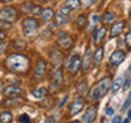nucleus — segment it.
<instances>
[{"label":"nucleus","mask_w":131,"mask_h":123,"mask_svg":"<svg viewBox=\"0 0 131 123\" xmlns=\"http://www.w3.org/2000/svg\"><path fill=\"white\" fill-rule=\"evenodd\" d=\"M30 61L25 55L20 53H12L6 59V67L10 71L15 73V74H23L29 70Z\"/></svg>","instance_id":"f257e3e1"},{"label":"nucleus","mask_w":131,"mask_h":123,"mask_svg":"<svg viewBox=\"0 0 131 123\" xmlns=\"http://www.w3.org/2000/svg\"><path fill=\"white\" fill-rule=\"evenodd\" d=\"M111 85L112 84H111V78L109 77H105V78H102V79H100L98 84L94 86L93 90L90 92V98H92V100H98V98L102 97L106 92H108Z\"/></svg>","instance_id":"f03ea898"},{"label":"nucleus","mask_w":131,"mask_h":123,"mask_svg":"<svg viewBox=\"0 0 131 123\" xmlns=\"http://www.w3.org/2000/svg\"><path fill=\"white\" fill-rule=\"evenodd\" d=\"M63 82V71L60 67H57L56 70H53L52 73V78H51V90L52 92H57L61 86Z\"/></svg>","instance_id":"7ed1b4c3"},{"label":"nucleus","mask_w":131,"mask_h":123,"mask_svg":"<svg viewBox=\"0 0 131 123\" xmlns=\"http://www.w3.org/2000/svg\"><path fill=\"white\" fill-rule=\"evenodd\" d=\"M40 26L38 20L34 18H25L22 20V27H23V33L26 36H31L34 30H37V27Z\"/></svg>","instance_id":"20e7f679"},{"label":"nucleus","mask_w":131,"mask_h":123,"mask_svg":"<svg viewBox=\"0 0 131 123\" xmlns=\"http://www.w3.org/2000/svg\"><path fill=\"white\" fill-rule=\"evenodd\" d=\"M81 63H82V60L79 59V56H78V55H74V56H71V57H70V59L64 63V67L68 68L72 74H75V73H78V70H79Z\"/></svg>","instance_id":"39448f33"},{"label":"nucleus","mask_w":131,"mask_h":123,"mask_svg":"<svg viewBox=\"0 0 131 123\" xmlns=\"http://www.w3.org/2000/svg\"><path fill=\"white\" fill-rule=\"evenodd\" d=\"M16 18V10L15 7H4L0 10V19L2 20H7V22H11Z\"/></svg>","instance_id":"423d86ee"},{"label":"nucleus","mask_w":131,"mask_h":123,"mask_svg":"<svg viewBox=\"0 0 131 123\" xmlns=\"http://www.w3.org/2000/svg\"><path fill=\"white\" fill-rule=\"evenodd\" d=\"M57 43H59V45L63 49H70V48L72 47V38L67 34V33H64V32H60L59 33Z\"/></svg>","instance_id":"0eeeda50"},{"label":"nucleus","mask_w":131,"mask_h":123,"mask_svg":"<svg viewBox=\"0 0 131 123\" xmlns=\"http://www.w3.org/2000/svg\"><path fill=\"white\" fill-rule=\"evenodd\" d=\"M4 96L7 97H14V96H20V94H23V89L19 88V86L16 85H8L6 89L3 90Z\"/></svg>","instance_id":"6e6552de"},{"label":"nucleus","mask_w":131,"mask_h":123,"mask_svg":"<svg viewBox=\"0 0 131 123\" xmlns=\"http://www.w3.org/2000/svg\"><path fill=\"white\" fill-rule=\"evenodd\" d=\"M124 57H126V52L122 51V49H117V51H115L112 55H111L109 61H111V64L117 66V64H120L122 61L124 60Z\"/></svg>","instance_id":"1a4fd4ad"},{"label":"nucleus","mask_w":131,"mask_h":123,"mask_svg":"<svg viewBox=\"0 0 131 123\" xmlns=\"http://www.w3.org/2000/svg\"><path fill=\"white\" fill-rule=\"evenodd\" d=\"M96 115H97V108H96V105H90L89 108H88V111L85 112L83 118H82V122H85V123L93 122L94 119H96Z\"/></svg>","instance_id":"9d476101"},{"label":"nucleus","mask_w":131,"mask_h":123,"mask_svg":"<svg viewBox=\"0 0 131 123\" xmlns=\"http://www.w3.org/2000/svg\"><path fill=\"white\" fill-rule=\"evenodd\" d=\"M45 73H47V63H45L44 60H38L37 61V66H36L34 77L37 79H41V78H44Z\"/></svg>","instance_id":"9b49d317"},{"label":"nucleus","mask_w":131,"mask_h":123,"mask_svg":"<svg viewBox=\"0 0 131 123\" xmlns=\"http://www.w3.org/2000/svg\"><path fill=\"white\" fill-rule=\"evenodd\" d=\"M92 53H90V48L88 47V49H86V52H85V55H83V59H82V70H83V73H88L89 70H90V66H92Z\"/></svg>","instance_id":"f8f14e48"},{"label":"nucleus","mask_w":131,"mask_h":123,"mask_svg":"<svg viewBox=\"0 0 131 123\" xmlns=\"http://www.w3.org/2000/svg\"><path fill=\"white\" fill-rule=\"evenodd\" d=\"M82 109H83V100H82V98H77V100L71 104V107H70V115L74 116V115L79 114Z\"/></svg>","instance_id":"ddd939ff"},{"label":"nucleus","mask_w":131,"mask_h":123,"mask_svg":"<svg viewBox=\"0 0 131 123\" xmlns=\"http://www.w3.org/2000/svg\"><path fill=\"white\" fill-rule=\"evenodd\" d=\"M25 98L22 96H14V97H8L6 101H4V105L7 107V108H10V107H18L20 104H23Z\"/></svg>","instance_id":"4468645a"},{"label":"nucleus","mask_w":131,"mask_h":123,"mask_svg":"<svg viewBox=\"0 0 131 123\" xmlns=\"http://www.w3.org/2000/svg\"><path fill=\"white\" fill-rule=\"evenodd\" d=\"M124 26H126V22L124 20H120V22H116L112 26V29H111V33H109V36L111 37H116V36H119L120 33L123 32V29H124Z\"/></svg>","instance_id":"2eb2a0df"},{"label":"nucleus","mask_w":131,"mask_h":123,"mask_svg":"<svg viewBox=\"0 0 131 123\" xmlns=\"http://www.w3.org/2000/svg\"><path fill=\"white\" fill-rule=\"evenodd\" d=\"M102 57H104V49L102 48H97L94 51V55H93V63L98 66L102 61Z\"/></svg>","instance_id":"dca6fc26"},{"label":"nucleus","mask_w":131,"mask_h":123,"mask_svg":"<svg viewBox=\"0 0 131 123\" xmlns=\"http://www.w3.org/2000/svg\"><path fill=\"white\" fill-rule=\"evenodd\" d=\"M11 47L14 48V49H16V51H23V49H26L27 44H26V41H25V40L18 38V40H14V41H12V43H11Z\"/></svg>","instance_id":"f3484780"},{"label":"nucleus","mask_w":131,"mask_h":123,"mask_svg":"<svg viewBox=\"0 0 131 123\" xmlns=\"http://www.w3.org/2000/svg\"><path fill=\"white\" fill-rule=\"evenodd\" d=\"M106 34V29L105 27H100V29H97L96 33H94V41L98 44V43H101L102 40H104V37Z\"/></svg>","instance_id":"a211bd4d"},{"label":"nucleus","mask_w":131,"mask_h":123,"mask_svg":"<svg viewBox=\"0 0 131 123\" xmlns=\"http://www.w3.org/2000/svg\"><path fill=\"white\" fill-rule=\"evenodd\" d=\"M66 6L70 10H78V8H81L82 3H81V0H66Z\"/></svg>","instance_id":"6ab92c4d"},{"label":"nucleus","mask_w":131,"mask_h":123,"mask_svg":"<svg viewBox=\"0 0 131 123\" xmlns=\"http://www.w3.org/2000/svg\"><path fill=\"white\" fill-rule=\"evenodd\" d=\"M42 18H44V20H47V22H49L53 16H55V11L52 10V8H44L42 10Z\"/></svg>","instance_id":"aec40b11"},{"label":"nucleus","mask_w":131,"mask_h":123,"mask_svg":"<svg viewBox=\"0 0 131 123\" xmlns=\"http://www.w3.org/2000/svg\"><path fill=\"white\" fill-rule=\"evenodd\" d=\"M115 20V14H112V12H109V11H106L104 16H102V22H104V25H109V23H112Z\"/></svg>","instance_id":"412c9836"},{"label":"nucleus","mask_w":131,"mask_h":123,"mask_svg":"<svg viewBox=\"0 0 131 123\" xmlns=\"http://www.w3.org/2000/svg\"><path fill=\"white\" fill-rule=\"evenodd\" d=\"M123 85H124V81H123V78H120V77L116 78V79H115V82L112 84V92L116 93V92H117V90L122 88Z\"/></svg>","instance_id":"4be33fe9"},{"label":"nucleus","mask_w":131,"mask_h":123,"mask_svg":"<svg viewBox=\"0 0 131 123\" xmlns=\"http://www.w3.org/2000/svg\"><path fill=\"white\" fill-rule=\"evenodd\" d=\"M33 97L34 98H45L47 97V89L45 88H40V89H37L34 93H33Z\"/></svg>","instance_id":"5701e85b"},{"label":"nucleus","mask_w":131,"mask_h":123,"mask_svg":"<svg viewBox=\"0 0 131 123\" xmlns=\"http://www.w3.org/2000/svg\"><path fill=\"white\" fill-rule=\"evenodd\" d=\"M11 120H12L11 112H3V114H0V122H2V123H8V122H11Z\"/></svg>","instance_id":"b1692460"},{"label":"nucleus","mask_w":131,"mask_h":123,"mask_svg":"<svg viewBox=\"0 0 131 123\" xmlns=\"http://www.w3.org/2000/svg\"><path fill=\"white\" fill-rule=\"evenodd\" d=\"M86 22H88V19H86V15H85V14H81L79 16H78V19H77V25H78V27H79V29L85 27Z\"/></svg>","instance_id":"393cba45"},{"label":"nucleus","mask_w":131,"mask_h":123,"mask_svg":"<svg viewBox=\"0 0 131 123\" xmlns=\"http://www.w3.org/2000/svg\"><path fill=\"white\" fill-rule=\"evenodd\" d=\"M30 12L33 15H41V14H42V7H41V6H31Z\"/></svg>","instance_id":"a878e982"},{"label":"nucleus","mask_w":131,"mask_h":123,"mask_svg":"<svg viewBox=\"0 0 131 123\" xmlns=\"http://www.w3.org/2000/svg\"><path fill=\"white\" fill-rule=\"evenodd\" d=\"M66 20H67V19H66V15H63V14H60V12H59V14H57L56 15V26H59V25H63V23H66Z\"/></svg>","instance_id":"bb28decb"},{"label":"nucleus","mask_w":131,"mask_h":123,"mask_svg":"<svg viewBox=\"0 0 131 123\" xmlns=\"http://www.w3.org/2000/svg\"><path fill=\"white\" fill-rule=\"evenodd\" d=\"M77 90H78V93H79V94H83L86 90H88V84H86V82H81Z\"/></svg>","instance_id":"cd10ccee"},{"label":"nucleus","mask_w":131,"mask_h":123,"mask_svg":"<svg viewBox=\"0 0 131 123\" xmlns=\"http://www.w3.org/2000/svg\"><path fill=\"white\" fill-rule=\"evenodd\" d=\"M18 120H19V122H26V123H30V122H31V120H30V118H29V115H27V114H23V115H20Z\"/></svg>","instance_id":"c85d7f7f"},{"label":"nucleus","mask_w":131,"mask_h":123,"mask_svg":"<svg viewBox=\"0 0 131 123\" xmlns=\"http://www.w3.org/2000/svg\"><path fill=\"white\" fill-rule=\"evenodd\" d=\"M31 6H33L31 3H23L20 8H22V11H23V12H29V11H30V8H31Z\"/></svg>","instance_id":"c756f323"},{"label":"nucleus","mask_w":131,"mask_h":123,"mask_svg":"<svg viewBox=\"0 0 131 123\" xmlns=\"http://www.w3.org/2000/svg\"><path fill=\"white\" fill-rule=\"evenodd\" d=\"M59 12L67 16V15H68V12H70V8H68L67 6H64V7H61V8H60V11H59Z\"/></svg>","instance_id":"7c9ffc66"},{"label":"nucleus","mask_w":131,"mask_h":123,"mask_svg":"<svg viewBox=\"0 0 131 123\" xmlns=\"http://www.w3.org/2000/svg\"><path fill=\"white\" fill-rule=\"evenodd\" d=\"M126 44H127V47L131 48V32H128L126 34Z\"/></svg>","instance_id":"2f4dec72"},{"label":"nucleus","mask_w":131,"mask_h":123,"mask_svg":"<svg viewBox=\"0 0 131 123\" xmlns=\"http://www.w3.org/2000/svg\"><path fill=\"white\" fill-rule=\"evenodd\" d=\"M7 43H4V41H3V43H0V53H3L4 51H6V48H7Z\"/></svg>","instance_id":"473e14b6"},{"label":"nucleus","mask_w":131,"mask_h":123,"mask_svg":"<svg viewBox=\"0 0 131 123\" xmlns=\"http://www.w3.org/2000/svg\"><path fill=\"white\" fill-rule=\"evenodd\" d=\"M11 25L10 23H7V20H2L0 19V27H10Z\"/></svg>","instance_id":"72a5a7b5"},{"label":"nucleus","mask_w":131,"mask_h":123,"mask_svg":"<svg viewBox=\"0 0 131 123\" xmlns=\"http://www.w3.org/2000/svg\"><path fill=\"white\" fill-rule=\"evenodd\" d=\"M130 104H131V96H130L128 98H127V101L124 102V105H123V109H127V108L130 107Z\"/></svg>","instance_id":"f704fd0d"},{"label":"nucleus","mask_w":131,"mask_h":123,"mask_svg":"<svg viewBox=\"0 0 131 123\" xmlns=\"http://www.w3.org/2000/svg\"><path fill=\"white\" fill-rule=\"evenodd\" d=\"M105 114H106V115H113V108H111V107H108V108L105 109Z\"/></svg>","instance_id":"c9c22d12"},{"label":"nucleus","mask_w":131,"mask_h":123,"mask_svg":"<svg viewBox=\"0 0 131 123\" xmlns=\"http://www.w3.org/2000/svg\"><path fill=\"white\" fill-rule=\"evenodd\" d=\"M112 122H113V123H119V122H122V118H120V116H115V118L112 119Z\"/></svg>","instance_id":"e433bc0d"},{"label":"nucleus","mask_w":131,"mask_h":123,"mask_svg":"<svg viewBox=\"0 0 131 123\" xmlns=\"http://www.w3.org/2000/svg\"><path fill=\"white\" fill-rule=\"evenodd\" d=\"M92 18H93V22H94V23H96V22H98V20H100V16H98L97 14H94V15L92 16Z\"/></svg>","instance_id":"4c0bfd02"},{"label":"nucleus","mask_w":131,"mask_h":123,"mask_svg":"<svg viewBox=\"0 0 131 123\" xmlns=\"http://www.w3.org/2000/svg\"><path fill=\"white\" fill-rule=\"evenodd\" d=\"M3 38H6V33H4V32H2V30H0V41H2Z\"/></svg>","instance_id":"58836bf2"},{"label":"nucleus","mask_w":131,"mask_h":123,"mask_svg":"<svg viewBox=\"0 0 131 123\" xmlns=\"http://www.w3.org/2000/svg\"><path fill=\"white\" fill-rule=\"evenodd\" d=\"M47 122H48V123H51V122H56V119L51 116V118H48V119H47Z\"/></svg>","instance_id":"ea45409f"},{"label":"nucleus","mask_w":131,"mask_h":123,"mask_svg":"<svg viewBox=\"0 0 131 123\" xmlns=\"http://www.w3.org/2000/svg\"><path fill=\"white\" fill-rule=\"evenodd\" d=\"M94 2H96V0H86V4H88V6H90V4L94 3Z\"/></svg>","instance_id":"a19ab883"},{"label":"nucleus","mask_w":131,"mask_h":123,"mask_svg":"<svg viewBox=\"0 0 131 123\" xmlns=\"http://www.w3.org/2000/svg\"><path fill=\"white\" fill-rule=\"evenodd\" d=\"M128 118H130V119H131V109H130V111H128Z\"/></svg>","instance_id":"79ce46f5"},{"label":"nucleus","mask_w":131,"mask_h":123,"mask_svg":"<svg viewBox=\"0 0 131 123\" xmlns=\"http://www.w3.org/2000/svg\"><path fill=\"white\" fill-rule=\"evenodd\" d=\"M0 77H2V68H0Z\"/></svg>","instance_id":"37998d69"},{"label":"nucleus","mask_w":131,"mask_h":123,"mask_svg":"<svg viewBox=\"0 0 131 123\" xmlns=\"http://www.w3.org/2000/svg\"><path fill=\"white\" fill-rule=\"evenodd\" d=\"M0 92H2V84H0Z\"/></svg>","instance_id":"c03bdc74"},{"label":"nucleus","mask_w":131,"mask_h":123,"mask_svg":"<svg viewBox=\"0 0 131 123\" xmlns=\"http://www.w3.org/2000/svg\"><path fill=\"white\" fill-rule=\"evenodd\" d=\"M130 14H131V8H130Z\"/></svg>","instance_id":"a18cd8bd"},{"label":"nucleus","mask_w":131,"mask_h":123,"mask_svg":"<svg viewBox=\"0 0 131 123\" xmlns=\"http://www.w3.org/2000/svg\"><path fill=\"white\" fill-rule=\"evenodd\" d=\"M40 2H44V0H40Z\"/></svg>","instance_id":"49530a36"},{"label":"nucleus","mask_w":131,"mask_h":123,"mask_svg":"<svg viewBox=\"0 0 131 123\" xmlns=\"http://www.w3.org/2000/svg\"><path fill=\"white\" fill-rule=\"evenodd\" d=\"M130 96H131V92H130Z\"/></svg>","instance_id":"de8ad7c7"},{"label":"nucleus","mask_w":131,"mask_h":123,"mask_svg":"<svg viewBox=\"0 0 131 123\" xmlns=\"http://www.w3.org/2000/svg\"><path fill=\"white\" fill-rule=\"evenodd\" d=\"M130 27H131V25H130Z\"/></svg>","instance_id":"09e8293b"}]
</instances>
